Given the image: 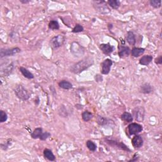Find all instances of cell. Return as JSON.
<instances>
[{"label":"cell","mask_w":162,"mask_h":162,"mask_svg":"<svg viewBox=\"0 0 162 162\" xmlns=\"http://www.w3.org/2000/svg\"><path fill=\"white\" fill-rule=\"evenodd\" d=\"M113 65V61L110 59H106L101 63V74L104 75H107L108 74L111 67Z\"/></svg>","instance_id":"cell-6"},{"label":"cell","mask_w":162,"mask_h":162,"mask_svg":"<svg viewBox=\"0 0 162 162\" xmlns=\"http://www.w3.org/2000/svg\"><path fill=\"white\" fill-rule=\"evenodd\" d=\"M50 136H51V134L50 133H48V132H45V133L42 134L41 137H39V139L42 141H45L46 139H47L49 137H50Z\"/></svg>","instance_id":"cell-30"},{"label":"cell","mask_w":162,"mask_h":162,"mask_svg":"<svg viewBox=\"0 0 162 162\" xmlns=\"http://www.w3.org/2000/svg\"><path fill=\"white\" fill-rule=\"evenodd\" d=\"M131 53V50L127 46H120L118 50V55L120 58H123L124 56H128Z\"/></svg>","instance_id":"cell-12"},{"label":"cell","mask_w":162,"mask_h":162,"mask_svg":"<svg viewBox=\"0 0 162 162\" xmlns=\"http://www.w3.org/2000/svg\"><path fill=\"white\" fill-rule=\"evenodd\" d=\"M129 133L131 135H136L143 131V127L137 123H131L128 126Z\"/></svg>","instance_id":"cell-7"},{"label":"cell","mask_w":162,"mask_h":162,"mask_svg":"<svg viewBox=\"0 0 162 162\" xmlns=\"http://www.w3.org/2000/svg\"><path fill=\"white\" fill-rule=\"evenodd\" d=\"M150 5H151L153 7L155 8H158L161 7V0H151V1H150Z\"/></svg>","instance_id":"cell-27"},{"label":"cell","mask_w":162,"mask_h":162,"mask_svg":"<svg viewBox=\"0 0 162 162\" xmlns=\"http://www.w3.org/2000/svg\"><path fill=\"white\" fill-rule=\"evenodd\" d=\"M153 87L151 85H150L148 83H145L143 85L141 86V92L144 94H149L151 93L153 91Z\"/></svg>","instance_id":"cell-14"},{"label":"cell","mask_w":162,"mask_h":162,"mask_svg":"<svg viewBox=\"0 0 162 162\" xmlns=\"http://www.w3.org/2000/svg\"><path fill=\"white\" fill-rule=\"evenodd\" d=\"M134 116L138 122H143L145 118V109L143 107H137L133 111Z\"/></svg>","instance_id":"cell-8"},{"label":"cell","mask_w":162,"mask_h":162,"mask_svg":"<svg viewBox=\"0 0 162 162\" xmlns=\"http://www.w3.org/2000/svg\"><path fill=\"white\" fill-rule=\"evenodd\" d=\"M132 145L135 148H139L143 145V139L142 137L139 135L135 136L132 139Z\"/></svg>","instance_id":"cell-11"},{"label":"cell","mask_w":162,"mask_h":162,"mask_svg":"<svg viewBox=\"0 0 162 162\" xmlns=\"http://www.w3.org/2000/svg\"><path fill=\"white\" fill-rule=\"evenodd\" d=\"M7 118H8L7 114L4 111H3V110L0 111V122L3 123L6 122L7 121Z\"/></svg>","instance_id":"cell-28"},{"label":"cell","mask_w":162,"mask_h":162,"mask_svg":"<svg viewBox=\"0 0 162 162\" xmlns=\"http://www.w3.org/2000/svg\"><path fill=\"white\" fill-rule=\"evenodd\" d=\"M86 146L91 151H95L97 148L96 145L95 143L92 142V141H88L86 142Z\"/></svg>","instance_id":"cell-25"},{"label":"cell","mask_w":162,"mask_h":162,"mask_svg":"<svg viewBox=\"0 0 162 162\" xmlns=\"http://www.w3.org/2000/svg\"><path fill=\"white\" fill-rule=\"evenodd\" d=\"M126 40H127V43L132 46H134L136 43V36L134 34L133 32L129 31L127 32V35H126Z\"/></svg>","instance_id":"cell-13"},{"label":"cell","mask_w":162,"mask_h":162,"mask_svg":"<svg viewBox=\"0 0 162 162\" xmlns=\"http://www.w3.org/2000/svg\"><path fill=\"white\" fill-rule=\"evenodd\" d=\"M44 157L45 158L48 159L50 161H55V157L52 150L49 149H45L44 150Z\"/></svg>","instance_id":"cell-17"},{"label":"cell","mask_w":162,"mask_h":162,"mask_svg":"<svg viewBox=\"0 0 162 162\" xmlns=\"http://www.w3.org/2000/svg\"><path fill=\"white\" fill-rule=\"evenodd\" d=\"M155 63L158 65H161L162 64V58L161 56H160L158 58L155 59Z\"/></svg>","instance_id":"cell-31"},{"label":"cell","mask_w":162,"mask_h":162,"mask_svg":"<svg viewBox=\"0 0 162 162\" xmlns=\"http://www.w3.org/2000/svg\"><path fill=\"white\" fill-rule=\"evenodd\" d=\"M145 49L142 48H134L131 51V55L134 57H139L145 53Z\"/></svg>","instance_id":"cell-16"},{"label":"cell","mask_w":162,"mask_h":162,"mask_svg":"<svg viewBox=\"0 0 162 162\" xmlns=\"http://www.w3.org/2000/svg\"><path fill=\"white\" fill-rule=\"evenodd\" d=\"M20 52L21 50L19 48H13L11 49H1V52H0V56H1V58L5 56H13Z\"/></svg>","instance_id":"cell-5"},{"label":"cell","mask_w":162,"mask_h":162,"mask_svg":"<svg viewBox=\"0 0 162 162\" xmlns=\"http://www.w3.org/2000/svg\"><path fill=\"white\" fill-rule=\"evenodd\" d=\"M58 85L60 86V88H61L64 89H66V90H68L70 89L71 88H72V84L70 82H68L67 80H62L60 82H59Z\"/></svg>","instance_id":"cell-19"},{"label":"cell","mask_w":162,"mask_h":162,"mask_svg":"<svg viewBox=\"0 0 162 162\" xmlns=\"http://www.w3.org/2000/svg\"><path fill=\"white\" fill-rule=\"evenodd\" d=\"M106 141L111 146L115 147V148H117L120 149L124 150V151H126L131 152V149L122 142H118V141H116L115 140L109 139H106Z\"/></svg>","instance_id":"cell-4"},{"label":"cell","mask_w":162,"mask_h":162,"mask_svg":"<svg viewBox=\"0 0 162 162\" xmlns=\"http://www.w3.org/2000/svg\"><path fill=\"white\" fill-rule=\"evenodd\" d=\"M108 3L113 9H118L120 5V2L118 0H110L108 1Z\"/></svg>","instance_id":"cell-23"},{"label":"cell","mask_w":162,"mask_h":162,"mask_svg":"<svg viewBox=\"0 0 162 162\" xmlns=\"http://www.w3.org/2000/svg\"><path fill=\"white\" fill-rule=\"evenodd\" d=\"M100 48L104 54L108 55L112 53L114 50V46H112L109 43L108 44H101L100 45Z\"/></svg>","instance_id":"cell-10"},{"label":"cell","mask_w":162,"mask_h":162,"mask_svg":"<svg viewBox=\"0 0 162 162\" xmlns=\"http://www.w3.org/2000/svg\"><path fill=\"white\" fill-rule=\"evenodd\" d=\"M94 64L93 59L91 57H88V58L82 60L79 62L76 63L73 65L70 68L71 72L74 74H79L82 72V71L86 70L87 68L91 67V66Z\"/></svg>","instance_id":"cell-1"},{"label":"cell","mask_w":162,"mask_h":162,"mask_svg":"<svg viewBox=\"0 0 162 162\" xmlns=\"http://www.w3.org/2000/svg\"><path fill=\"white\" fill-rule=\"evenodd\" d=\"M83 31H84V27L80 24H77L76 26L74 27V28L72 29V32L74 33H78V32H81Z\"/></svg>","instance_id":"cell-29"},{"label":"cell","mask_w":162,"mask_h":162,"mask_svg":"<svg viewBox=\"0 0 162 162\" xmlns=\"http://www.w3.org/2000/svg\"><path fill=\"white\" fill-rule=\"evenodd\" d=\"M121 119L122 120H124L125 122L130 123V122H133V115H132L130 113L124 112L121 115Z\"/></svg>","instance_id":"cell-21"},{"label":"cell","mask_w":162,"mask_h":162,"mask_svg":"<svg viewBox=\"0 0 162 162\" xmlns=\"http://www.w3.org/2000/svg\"><path fill=\"white\" fill-rule=\"evenodd\" d=\"M65 37L62 35H58L53 37L50 41V46L53 49H56L61 47L64 44Z\"/></svg>","instance_id":"cell-3"},{"label":"cell","mask_w":162,"mask_h":162,"mask_svg":"<svg viewBox=\"0 0 162 162\" xmlns=\"http://www.w3.org/2000/svg\"><path fill=\"white\" fill-rule=\"evenodd\" d=\"M92 116H93V115L91 112H88V111H85L82 114V118L84 122L89 121L90 120L92 119Z\"/></svg>","instance_id":"cell-22"},{"label":"cell","mask_w":162,"mask_h":162,"mask_svg":"<svg viewBox=\"0 0 162 162\" xmlns=\"http://www.w3.org/2000/svg\"><path fill=\"white\" fill-rule=\"evenodd\" d=\"M48 26H49V28L52 30H58L60 28L59 23L58 22V21H56V20L50 21Z\"/></svg>","instance_id":"cell-24"},{"label":"cell","mask_w":162,"mask_h":162,"mask_svg":"<svg viewBox=\"0 0 162 162\" xmlns=\"http://www.w3.org/2000/svg\"><path fill=\"white\" fill-rule=\"evenodd\" d=\"M43 133V129L41 127H38L35 129L32 132L31 134V137L33 139H38V138L41 137Z\"/></svg>","instance_id":"cell-20"},{"label":"cell","mask_w":162,"mask_h":162,"mask_svg":"<svg viewBox=\"0 0 162 162\" xmlns=\"http://www.w3.org/2000/svg\"><path fill=\"white\" fill-rule=\"evenodd\" d=\"M20 2L23 4H26V3H29L30 1H26V0L25 1H23V0H20Z\"/></svg>","instance_id":"cell-33"},{"label":"cell","mask_w":162,"mask_h":162,"mask_svg":"<svg viewBox=\"0 0 162 162\" xmlns=\"http://www.w3.org/2000/svg\"><path fill=\"white\" fill-rule=\"evenodd\" d=\"M96 5H95L96 9L101 13H107L110 11V9L108 8L106 5H103L104 1H96Z\"/></svg>","instance_id":"cell-9"},{"label":"cell","mask_w":162,"mask_h":162,"mask_svg":"<svg viewBox=\"0 0 162 162\" xmlns=\"http://www.w3.org/2000/svg\"><path fill=\"white\" fill-rule=\"evenodd\" d=\"M153 60V56L151 55H145L142 56L139 60V64L142 65L147 66Z\"/></svg>","instance_id":"cell-15"},{"label":"cell","mask_w":162,"mask_h":162,"mask_svg":"<svg viewBox=\"0 0 162 162\" xmlns=\"http://www.w3.org/2000/svg\"><path fill=\"white\" fill-rule=\"evenodd\" d=\"M15 94L20 100L22 101L28 100L30 98V94L27 89L22 85H18L14 89Z\"/></svg>","instance_id":"cell-2"},{"label":"cell","mask_w":162,"mask_h":162,"mask_svg":"<svg viewBox=\"0 0 162 162\" xmlns=\"http://www.w3.org/2000/svg\"><path fill=\"white\" fill-rule=\"evenodd\" d=\"M20 72L22 74V75L23 76H24L27 79H34V75H33L31 72L29 71L27 69L24 68V67H20Z\"/></svg>","instance_id":"cell-18"},{"label":"cell","mask_w":162,"mask_h":162,"mask_svg":"<svg viewBox=\"0 0 162 162\" xmlns=\"http://www.w3.org/2000/svg\"><path fill=\"white\" fill-rule=\"evenodd\" d=\"M96 122L99 125H105L107 124L108 120H107V118L103 117V116L98 115V117H97V119H96Z\"/></svg>","instance_id":"cell-26"},{"label":"cell","mask_w":162,"mask_h":162,"mask_svg":"<svg viewBox=\"0 0 162 162\" xmlns=\"http://www.w3.org/2000/svg\"><path fill=\"white\" fill-rule=\"evenodd\" d=\"M138 159H139V157H138V155L137 154H135L134 155V157H133V159H131V160H130L129 161H137L138 160Z\"/></svg>","instance_id":"cell-32"}]
</instances>
